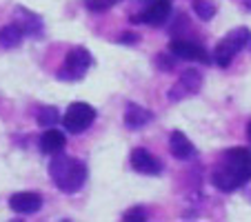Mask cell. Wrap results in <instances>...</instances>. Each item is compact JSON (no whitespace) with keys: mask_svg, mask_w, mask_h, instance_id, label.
Instances as JSON below:
<instances>
[{"mask_svg":"<svg viewBox=\"0 0 251 222\" xmlns=\"http://www.w3.org/2000/svg\"><path fill=\"white\" fill-rule=\"evenodd\" d=\"M169 151L176 160H194L198 149L180 129H176V131L169 133Z\"/></svg>","mask_w":251,"mask_h":222,"instance_id":"cell-12","label":"cell"},{"mask_svg":"<svg viewBox=\"0 0 251 222\" xmlns=\"http://www.w3.org/2000/svg\"><path fill=\"white\" fill-rule=\"evenodd\" d=\"M247 138H249V142H251V123L247 124Z\"/></svg>","mask_w":251,"mask_h":222,"instance_id":"cell-22","label":"cell"},{"mask_svg":"<svg viewBox=\"0 0 251 222\" xmlns=\"http://www.w3.org/2000/svg\"><path fill=\"white\" fill-rule=\"evenodd\" d=\"M123 220H147V211L142 207H131L123 213Z\"/></svg>","mask_w":251,"mask_h":222,"instance_id":"cell-19","label":"cell"},{"mask_svg":"<svg viewBox=\"0 0 251 222\" xmlns=\"http://www.w3.org/2000/svg\"><path fill=\"white\" fill-rule=\"evenodd\" d=\"M200 87H202V74H200L196 67H189V69H185V71L180 74L178 82L171 87L167 96H169L171 102H180V100L187 98V96L198 94Z\"/></svg>","mask_w":251,"mask_h":222,"instance_id":"cell-7","label":"cell"},{"mask_svg":"<svg viewBox=\"0 0 251 222\" xmlns=\"http://www.w3.org/2000/svg\"><path fill=\"white\" fill-rule=\"evenodd\" d=\"M120 0H85V7L91 14H104V11L114 9Z\"/></svg>","mask_w":251,"mask_h":222,"instance_id":"cell-18","label":"cell"},{"mask_svg":"<svg viewBox=\"0 0 251 222\" xmlns=\"http://www.w3.org/2000/svg\"><path fill=\"white\" fill-rule=\"evenodd\" d=\"M171 16V0H147L138 14H133L131 25H149V27H160Z\"/></svg>","mask_w":251,"mask_h":222,"instance_id":"cell-6","label":"cell"},{"mask_svg":"<svg viewBox=\"0 0 251 222\" xmlns=\"http://www.w3.org/2000/svg\"><path fill=\"white\" fill-rule=\"evenodd\" d=\"M23 40H25V33L16 23H9V25H5V27L0 29V45H2L5 49L20 47Z\"/></svg>","mask_w":251,"mask_h":222,"instance_id":"cell-15","label":"cell"},{"mask_svg":"<svg viewBox=\"0 0 251 222\" xmlns=\"http://www.w3.org/2000/svg\"><path fill=\"white\" fill-rule=\"evenodd\" d=\"M36 120H38V124H40V127H45V129L56 127V124L60 123V111H58L53 104H45V107L38 109Z\"/></svg>","mask_w":251,"mask_h":222,"instance_id":"cell-16","label":"cell"},{"mask_svg":"<svg viewBox=\"0 0 251 222\" xmlns=\"http://www.w3.org/2000/svg\"><path fill=\"white\" fill-rule=\"evenodd\" d=\"M151 120H153V111H149L147 107H142V104H138V102H127L125 116H123V123L127 129L138 131V129L147 127Z\"/></svg>","mask_w":251,"mask_h":222,"instance_id":"cell-13","label":"cell"},{"mask_svg":"<svg viewBox=\"0 0 251 222\" xmlns=\"http://www.w3.org/2000/svg\"><path fill=\"white\" fill-rule=\"evenodd\" d=\"M49 175L62 194H78L87 182V165L67 153H56L49 162Z\"/></svg>","mask_w":251,"mask_h":222,"instance_id":"cell-2","label":"cell"},{"mask_svg":"<svg viewBox=\"0 0 251 222\" xmlns=\"http://www.w3.org/2000/svg\"><path fill=\"white\" fill-rule=\"evenodd\" d=\"M96 118H98V111H96L91 104L71 102L69 107H67L65 116H60V123L67 133H82L96 123Z\"/></svg>","mask_w":251,"mask_h":222,"instance_id":"cell-5","label":"cell"},{"mask_svg":"<svg viewBox=\"0 0 251 222\" xmlns=\"http://www.w3.org/2000/svg\"><path fill=\"white\" fill-rule=\"evenodd\" d=\"M9 207L11 211L23 213V216L36 213L43 209V196L36 194V191H18V194H14L9 198Z\"/></svg>","mask_w":251,"mask_h":222,"instance_id":"cell-11","label":"cell"},{"mask_svg":"<svg viewBox=\"0 0 251 222\" xmlns=\"http://www.w3.org/2000/svg\"><path fill=\"white\" fill-rule=\"evenodd\" d=\"M251 43V29L249 27H236L229 31L225 38L218 40L216 49H213V62L218 67H229L233 58Z\"/></svg>","mask_w":251,"mask_h":222,"instance_id":"cell-3","label":"cell"},{"mask_svg":"<svg viewBox=\"0 0 251 222\" xmlns=\"http://www.w3.org/2000/svg\"><path fill=\"white\" fill-rule=\"evenodd\" d=\"M156 62H158V67H160L162 71H171V69H174V60H171L169 56H162V53H160V56H156Z\"/></svg>","mask_w":251,"mask_h":222,"instance_id":"cell-20","label":"cell"},{"mask_svg":"<svg viewBox=\"0 0 251 222\" xmlns=\"http://www.w3.org/2000/svg\"><path fill=\"white\" fill-rule=\"evenodd\" d=\"M169 53L174 58H180V60H189V62H209L211 56L207 53V49L200 43L187 38H174L169 43Z\"/></svg>","mask_w":251,"mask_h":222,"instance_id":"cell-8","label":"cell"},{"mask_svg":"<svg viewBox=\"0 0 251 222\" xmlns=\"http://www.w3.org/2000/svg\"><path fill=\"white\" fill-rule=\"evenodd\" d=\"M91 65H94V56L89 53V49L74 47L65 56L60 69L56 71V78L60 82H80L89 74Z\"/></svg>","mask_w":251,"mask_h":222,"instance_id":"cell-4","label":"cell"},{"mask_svg":"<svg viewBox=\"0 0 251 222\" xmlns=\"http://www.w3.org/2000/svg\"><path fill=\"white\" fill-rule=\"evenodd\" d=\"M14 23L23 29L25 36H31V38H43L45 36V23L38 14L25 9V7H16L14 14Z\"/></svg>","mask_w":251,"mask_h":222,"instance_id":"cell-10","label":"cell"},{"mask_svg":"<svg viewBox=\"0 0 251 222\" xmlns=\"http://www.w3.org/2000/svg\"><path fill=\"white\" fill-rule=\"evenodd\" d=\"M194 11L200 20H211L216 16V5L211 0H194Z\"/></svg>","mask_w":251,"mask_h":222,"instance_id":"cell-17","label":"cell"},{"mask_svg":"<svg viewBox=\"0 0 251 222\" xmlns=\"http://www.w3.org/2000/svg\"><path fill=\"white\" fill-rule=\"evenodd\" d=\"M251 182V151L245 147H231L220 153L211 169V184L223 194H233Z\"/></svg>","mask_w":251,"mask_h":222,"instance_id":"cell-1","label":"cell"},{"mask_svg":"<svg viewBox=\"0 0 251 222\" xmlns=\"http://www.w3.org/2000/svg\"><path fill=\"white\" fill-rule=\"evenodd\" d=\"M65 145H67V136L53 127L45 129V133L38 140L40 153H45V156H56V153H60L62 149H65Z\"/></svg>","mask_w":251,"mask_h":222,"instance_id":"cell-14","label":"cell"},{"mask_svg":"<svg viewBox=\"0 0 251 222\" xmlns=\"http://www.w3.org/2000/svg\"><path fill=\"white\" fill-rule=\"evenodd\" d=\"M116 43H120V45H133V43H138V33L127 31V33H123V36H118V38H116Z\"/></svg>","mask_w":251,"mask_h":222,"instance_id":"cell-21","label":"cell"},{"mask_svg":"<svg viewBox=\"0 0 251 222\" xmlns=\"http://www.w3.org/2000/svg\"><path fill=\"white\" fill-rule=\"evenodd\" d=\"M129 160H131L133 171H138V173H142V175H160L162 173V162L158 160L149 149H145V147H136L131 151Z\"/></svg>","mask_w":251,"mask_h":222,"instance_id":"cell-9","label":"cell"}]
</instances>
